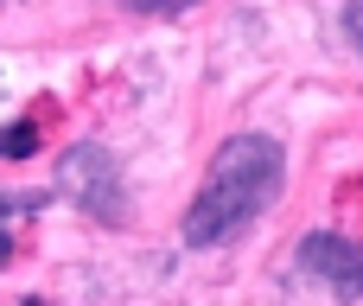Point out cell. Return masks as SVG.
I'll return each instance as SVG.
<instances>
[{
	"label": "cell",
	"instance_id": "cell-1",
	"mask_svg": "<svg viewBox=\"0 0 363 306\" xmlns=\"http://www.w3.org/2000/svg\"><path fill=\"white\" fill-rule=\"evenodd\" d=\"M274 192H281V147H274L268 134H236V141H223V153H217L204 192H198L191 211H185V243H191V249H217V243L242 236V230L274 204Z\"/></svg>",
	"mask_w": 363,
	"mask_h": 306
},
{
	"label": "cell",
	"instance_id": "cell-3",
	"mask_svg": "<svg viewBox=\"0 0 363 306\" xmlns=\"http://www.w3.org/2000/svg\"><path fill=\"white\" fill-rule=\"evenodd\" d=\"M300 262H306V275H319L338 300H363V249L357 243L313 230V236L300 243Z\"/></svg>",
	"mask_w": 363,
	"mask_h": 306
},
{
	"label": "cell",
	"instance_id": "cell-7",
	"mask_svg": "<svg viewBox=\"0 0 363 306\" xmlns=\"http://www.w3.org/2000/svg\"><path fill=\"white\" fill-rule=\"evenodd\" d=\"M26 306H45V300H26Z\"/></svg>",
	"mask_w": 363,
	"mask_h": 306
},
{
	"label": "cell",
	"instance_id": "cell-6",
	"mask_svg": "<svg viewBox=\"0 0 363 306\" xmlns=\"http://www.w3.org/2000/svg\"><path fill=\"white\" fill-rule=\"evenodd\" d=\"M140 13H179V6H198V0H134Z\"/></svg>",
	"mask_w": 363,
	"mask_h": 306
},
{
	"label": "cell",
	"instance_id": "cell-2",
	"mask_svg": "<svg viewBox=\"0 0 363 306\" xmlns=\"http://www.w3.org/2000/svg\"><path fill=\"white\" fill-rule=\"evenodd\" d=\"M64 192L96 217V224H128V185H121V166L102 153V147H70L64 166H57Z\"/></svg>",
	"mask_w": 363,
	"mask_h": 306
},
{
	"label": "cell",
	"instance_id": "cell-4",
	"mask_svg": "<svg viewBox=\"0 0 363 306\" xmlns=\"http://www.w3.org/2000/svg\"><path fill=\"white\" fill-rule=\"evenodd\" d=\"M32 147H38V128H32V121H19V128L0 134V160H26Z\"/></svg>",
	"mask_w": 363,
	"mask_h": 306
},
{
	"label": "cell",
	"instance_id": "cell-5",
	"mask_svg": "<svg viewBox=\"0 0 363 306\" xmlns=\"http://www.w3.org/2000/svg\"><path fill=\"white\" fill-rule=\"evenodd\" d=\"M345 32H351V45L363 51V0H351V6H345Z\"/></svg>",
	"mask_w": 363,
	"mask_h": 306
}]
</instances>
